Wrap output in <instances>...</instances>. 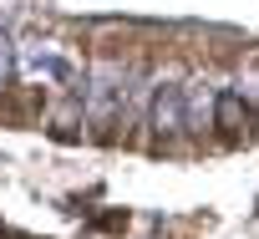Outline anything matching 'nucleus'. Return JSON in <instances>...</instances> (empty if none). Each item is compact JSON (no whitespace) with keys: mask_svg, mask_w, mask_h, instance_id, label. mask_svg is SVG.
I'll return each instance as SVG.
<instances>
[{"mask_svg":"<svg viewBox=\"0 0 259 239\" xmlns=\"http://www.w3.org/2000/svg\"><path fill=\"white\" fill-rule=\"evenodd\" d=\"M127 92H133V71L117 61H97L87 76V123H97V128L117 123L127 107Z\"/></svg>","mask_w":259,"mask_h":239,"instance_id":"1","label":"nucleus"},{"mask_svg":"<svg viewBox=\"0 0 259 239\" xmlns=\"http://www.w3.org/2000/svg\"><path fill=\"white\" fill-rule=\"evenodd\" d=\"M158 92H153V112H148V128H153V138L168 148V143H178L183 138V87L173 82V76H163V82H153Z\"/></svg>","mask_w":259,"mask_h":239,"instance_id":"2","label":"nucleus"},{"mask_svg":"<svg viewBox=\"0 0 259 239\" xmlns=\"http://www.w3.org/2000/svg\"><path fill=\"white\" fill-rule=\"evenodd\" d=\"M213 107H219V87H213L208 76H193V82L183 87V133L203 138V133L213 128Z\"/></svg>","mask_w":259,"mask_h":239,"instance_id":"3","label":"nucleus"},{"mask_svg":"<svg viewBox=\"0 0 259 239\" xmlns=\"http://www.w3.org/2000/svg\"><path fill=\"white\" fill-rule=\"evenodd\" d=\"M11 71H16V46H11V36H0V87L11 82Z\"/></svg>","mask_w":259,"mask_h":239,"instance_id":"4","label":"nucleus"}]
</instances>
